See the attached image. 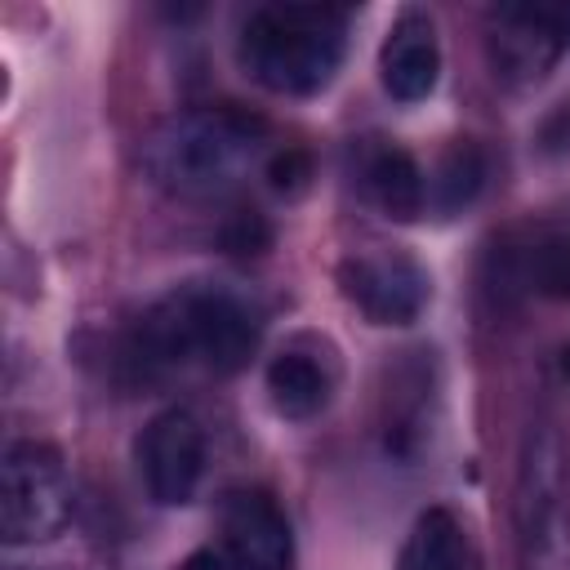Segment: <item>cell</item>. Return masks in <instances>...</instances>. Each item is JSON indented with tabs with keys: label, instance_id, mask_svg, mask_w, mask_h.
<instances>
[{
	"label": "cell",
	"instance_id": "1",
	"mask_svg": "<svg viewBox=\"0 0 570 570\" xmlns=\"http://www.w3.org/2000/svg\"><path fill=\"white\" fill-rule=\"evenodd\" d=\"M258 347L254 312L214 285H183L151 303L120 343V370L134 383L165 379L174 370L236 374Z\"/></svg>",
	"mask_w": 570,
	"mask_h": 570
},
{
	"label": "cell",
	"instance_id": "2",
	"mask_svg": "<svg viewBox=\"0 0 570 570\" xmlns=\"http://www.w3.org/2000/svg\"><path fill=\"white\" fill-rule=\"evenodd\" d=\"M267 120L236 102H205L165 116L138 142L142 178L169 196H218L263 156Z\"/></svg>",
	"mask_w": 570,
	"mask_h": 570
},
{
	"label": "cell",
	"instance_id": "3",
	"mask_svg": "<svg viewBox=\"0 0 570 570\" xmlns=\"http://www.w3.org/2000/svg\"><path fill=\"white\" fill-rule=\"evenodd\" d=\"M347 49V9L321 0L258 4L236 36L240 71L267 94H316L334 80Z\"/></svg>",
	"mask_w": 570,
	"mask_h": 570
},
{
	"label": "cell",
	"instance_id": "4",
	"mask_svg": "<svg viewBox=\"0 0 570 570\" xmlns=\"http://www.w3.org/2000/svg\"><path fill=\"white\" fill-rule=\"evenodd\" d=\"M71 517V476L49 441H13L0 463V534L9 548L49 543Z\"/></svg>",
	"mask_w": 570,
	"mask_h": 570
},
{
	"label": "cell",
	"instance_id": "5",
	"mask_svg": "<svg viewBox=\"0 0 570 570\" xmlns=\"http://www.w3.org/2000/svg\"><path fill=\"white\" fill-rule=\"evenodd\" d=\"M566 49H570V0H525V4L490 9L485 53L494 80L512 89L539 85Z\"/></svg>",
	"mask_w": 570,
	"mask_h": 570
},
{
	"label": "cell",
	"instance_id": "6",
	"mask_svg": "<svg viewBox=\"0 0 570 570\" xmlns=\"http://www.w3.org/2000/svg\"><path fill=\"white\" fill-rule=\"evenodd\" d=\"M517 525H521L525 570H570L561 468H557V441L548 432L530 436V445H525L521 485H517Z\"/></svg>",
	"mask_w": 570,
	"mask_h": 570
},
{
	"label": "cell",
	"instance_id": "7",
	"mask_svg": "<svg viewBox=\"0 0 570 570\" xmlns=\"http://www.w3.org/2000/svg\"><path fill=\"white\" fill-rule=\"evenodd\" d=\"M343 298L370 325H410L428 303V276L405 254H352L338 263Z\"/></svg>",
	"mask_w": 570,
	"mask_h": 570
},
{
	"label": "cell",
	"instance_id": "8",
	"mask_svg": "<svg viewBox=\"0 0 570 570\" xmlns=\"http://www.w3.org/2000/svg\"><path fill=\"white\" fill-rule=\"evenodd\" d=\"M138 472L156 503L165 508L187 503L205 476V432L196 414L187 410L156 414L138 436Z\"/></svg>",
	"mask_w": 570,
	"mask_h": 570
},
{
	"label": "cell",
	"instance_id": "9",
	"mask_svg": "<svg viewBox=\"0 0 570 570\" xmlns=\"http://www.w3.org/2000/svg\"><path fill=\"white\" fill-rule=\"evenodd\" d=\"M218 552L227 570H289L294 534L285 512L263 490H232L218 512Z\"/></svg>",
	"mask_w": 570,
	"mask_h": 570
},
{
	"label": "cell",
	"instance_id": "10",
	"mask_svg": "<svg viewBox=\"0 0 570 570\" xmlns=\"http://www.w3.org/2000/svg\"><path fill=\"white\" fill-rule=\"evenodd\" d=\"M379 76L396 102H419L436 89L441 49H436V31L423 13H401L392 22L383 53H379Z\"/></svg>",
	"mask_w": 570,
	"mask_h": 570
},
{
	"label": "cell",
	"instance_id": "11",
	"mask_svg": "<svg viewBox=\"0 0 570 570\" xmlns=\"http://www.w3.org/2000/svg\"><path fill=\"white\" fill-rule=\"evenodd\" d=\"M361 191L387 214V218H419L423 205H428V178L423 169L414 165V156L405 147H392V142H379V147H365L361 156Z\"/></svg>",
	"mask_w": 570,
	"mask_h": 570
},
{
	"label": "cell",
	"instance_id": "12",
	"mask_svg": "<svg viewBox=\"0 0 570 570\" xmlns=\"http://www.w3.org/2000/svg\"><path fill=\"white\" fill-rule=\"evenodd\" d=\"M396 570H463V525L450 508H428L401 548Z\"/></svg>",
	"mask_w": 570,
	"mask_h": 570
},
{
	"label": "cell",
	"instance_id": "13",
	"mask_svg": "<svg viewBox=\"0 0 570 570\" xmlns=\"http://www.w3.org/2000/svg\"><path fill=\"white\" fill-rule=\"evenodd\" d=\"M267 392H272V405L285 414V419H312L325 401H330V379L321 374V365L303 352H281L272 365H267Z\"/></svg>",
	"mask_w": 570,
	"mask_h": 570
},
{
	"label": "cell",
	"instance_id": "14",
	"mask_svg": "<svg viewBox=\"0 0 570 570\" xmlns=\"http://www.w3.org/2000/svg\"><path fill=\"white\" fill-rule=\"evenodd\" d=\"M481 187H485V151L472 138H454L428 178V200L441 214H459L463 205L476 200Z\"/></svg>",
	"mask_w": 570,
	"mask_h": 570
},
{
	"label": "cell",
	"instance_id": "15",
	"mask_svg": "<svg viewBox=\"0 0 570 570\" xmlns=\"http://www.w3.org/2000/svg\"><path fill=\"white\" fill-rule=\"evenodd\" d=\"M521 285H530L539 298L570 303V240L566 236L534 240L521 258Z\"/></svg>",
	"mask_w": 570,
	"mask_h": 570
},
{
	"label": "cell",
	"instance_id": "16",
	"mask_svg": "<svg viewBox=\"0 0 570 570\" xmlns=\"http://www.w3.org/2000/svg\"><path fill=\"white\" fill-rule=\"evenodd\" d=\"M223 245L232 249V254H258V249H267L272 245V227H267V218L263 214H236L227 227H223Z\"/></svg>",
	"mask_w": 570,
	"mask_h": 570
},
{
	"label": "cell",
	"instance_id": "17",
	"mask_svg": "<svg viewBox=\"0 0 570 570\" xmlns=\"http://www.w3.org/2000/svg\"><path fill=\"white\" fill-rule=\"evenodd\" d=\"M307 169H312V165H307V156L289 147V151H281V156L272 160V169H267V174H272V187H281V191H294V187H303Z\"/></svg>",
	"mask_w": 570,
	"mask_h": 570
},
{
	"label": "cell",
	"instance_id": "18",
	"mask_svg": "<svg viewBox=\"0 0 570 570\" xmlns=\"http://www.w3.org/2000/svg\"><path fill=\"white\" fill-rule=\"evenodd\" d=\"M539 147L548 156H561L570 147V102H561L543 125H539Z\"/></svg>",
	"mask_w": 570,
	"mask_h": 570
},
{
	"label": "cell",
	"instance_id": "19",
	"mask_svg": "<svg viewBox=\"0 0 570 570\" xmlns=\"http://www.w3.org/2000/svg\"><path fill=\"white\" fill-rule=\"evenodd\" d=\"M183 570H227V561H223V552L209 543V548H196V552L183 561Z\"/></svg>",
	"mask_w": 570,
	"mask_h": 570
},
{
	"label": "cell",
	"instance_id": "20",
	"mask_svg": "<svg viewBox=\"0 0 570 570\" xmlns=\"http://www.w3.org/2000/svg\"><path fill=\"white\" fill-rule=\"evenodd\" d=\"M561 374H566V379H570V343H566V347H561Z\"/></svg>",
	"mask_w": 570,
	"mask_h": 570
}]
</instances>
